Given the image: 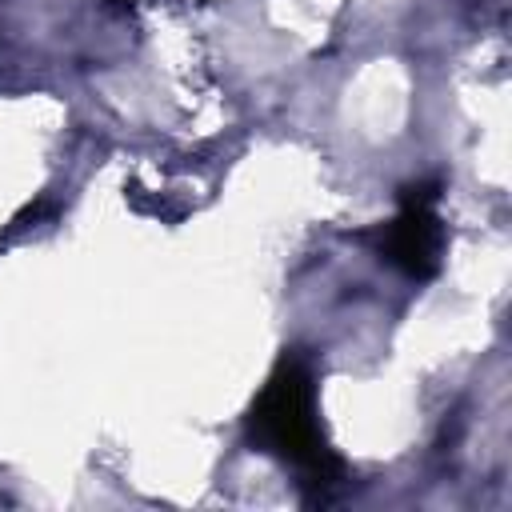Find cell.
Masks as SVG:
<instances>
[{"instance_id": "cell-1", "label": "cell", "mask_w": 512, "mask_h": 512, "mask_svg": "<svg viewBox=\"0 0 512 512\" xmlns=\"http://www.w3.org/2000/svg\"><path fill=\"white\" fill-rule=\"evenodd\" d=\"M244 428L260 452L292 464L300 472V488L316 492L320 500L328 488H336L348 476L344 460L324 440V428L316 416V380L300 356L284 352L276 360L272 376L264 380L260 396L244 416Z\"/></svg>"}, {"instance_id": "cell-2", "label": "cell", "mask_w": 512, "mask_h": 512, "mask_svg": "<svg viewBox=\"0 0 512 512\" xmlns=\"http://www.w3.org/2000/svg\"><path fill=\"white\" fill-rule=\"evenodd\" d=\"M436 196L440 192L432 180L400 188V212H396V220H388L380 228V240H376L380 256L412 280H428L440 268L444 224L436 216Z\"/></svg>"}]
</instances>
